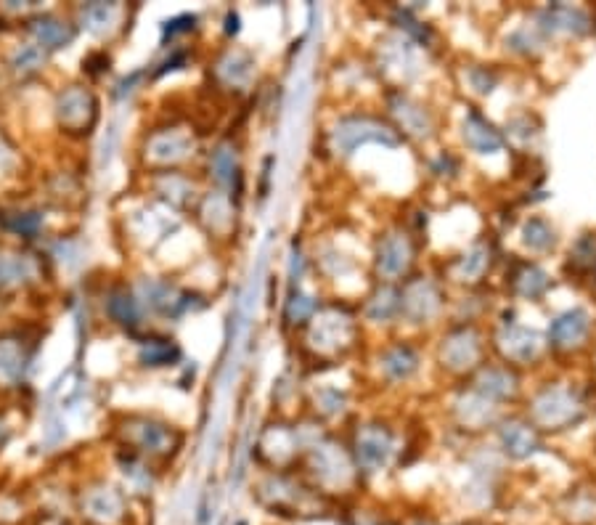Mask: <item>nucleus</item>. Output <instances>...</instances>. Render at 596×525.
Masks as SVG:
<instances>
[{
    "label": "nucleus",
    "instance_id": "1",
    "mask_svg": "<svg viewBox=\"0 0 596 525\" xmlns=\"http://www.w3.org/2000/svg\"><path fill=\"white\" fill-rule=\"evenodd\" d=\"M53 525H72V523H53Z\"/></svg>",
    "mask_w": 596,
    "mask_h": 525
}]
</instances>
